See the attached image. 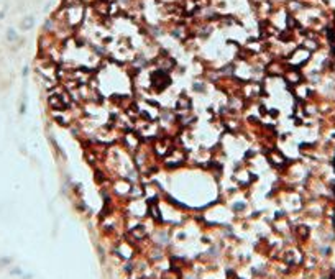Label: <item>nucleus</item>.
Listing matches in <instances>:
<instances>
[{
  "instance_id": "nucleus-1",
  "label": "nucleus",
  "mask_w": 335,
  "mask_h": 279,
  "mask_svg": "<svg viewBox=\"0 0 335 279\" xmlns=\"http://www.w3.org/2000/svg\"><path fill=\"white\" fill-rule=\"evenodd\" d=\"M125 143H127V146L130 148V150H138L141 140H140V136L137 133H127L125 135Z\"/></svg>"
},
{
  "instance_id": "nucleus-2",
  "label": "nucleus",
  "mask_w": 335,
  "mask_h": 279,
  "mask_svg": "<svg viewBox=\"0 0 335 279\" xmlns=\"http://www.w3.org/2000/svg\"><path fill=\"white\" fill-rule=\"evenodd\" d=\"M178 108L179 110H184V112H188V110L191 108V99L186 95H181L178 99Z\"/></svg>"
}]
</instances>
